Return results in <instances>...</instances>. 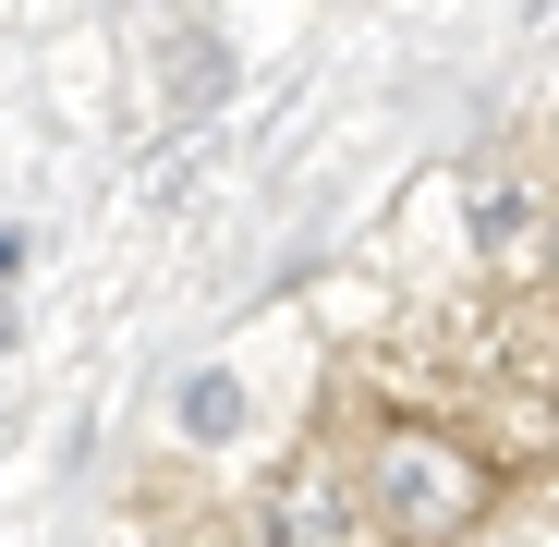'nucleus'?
Listing matches in <instances>:
<instances>
[{
    "instance_id": "1",
    "label": "nucleus",
    "mask_w": 559,
    "mask_h": 547,
    "mask_svg": "<svg viewBox=\"0 0 559 547\" xmlns=\"http://www.w3.org/2000/svg\"><path fill=\"white\" fill-rule=\"evenodd\" d=\"M365 487H378V523H402V535H462L487 511V475L462 463V450H438V438H378V463H365Z\"/></svg>"
},
{
    "instance_id": "2",
    "label": "nucleus",
    "mask_w": 559,
    "mask_h": 547,
    "mask_svg": "<svg viewBox=\"0 0 559 547\" xmlns=\"http://www.w3.org/2000/svg\"><path fill=\"white\" fill-rule=\"evenodd\" d=\"M182 438H195V450H231V438H243V378H219V365L182 378Z\"/></svg>"
},
{
    "instance_id": "3",
    "label": "nucleus",
    "mask_w": 559,
    "mask_h": 547,
    "mask_svg": "<svg viewBox=\"0 0 559 547\" xmlns=\"http://www.w3.org/2000/svg\"><path fill=\"white\" fill-rule=\"evenodd\" d=\"M280 547H341V499H329V475H305L293 499H280Z\"/></svg>"
},
{
    "instance_id": "4",
    "label": "nucleus",
    "mask_w": 559,
    "mask_h": 547,
    "mask_svg": "<svg viewBox=\"0 0 559 547\" xmlns=\"http://www.w3.org/2000/svg\"><path fill=\"white\" fill-rule=\"evenodd\" d=\"M475 547H547V535H475Z\"/></svg>"
},
{
    "instance_id": "5",
    "label": "nucleus",
    "mask_w": 559,
    "mask_h": 547,
    "mask_svg": "<svg viewBox=\"0 0 559 547\" xmlns=\"http://www.w3.org/2000/svg\"><path fill=\"white\" fill-rule=\"evenodd\" d=\"M0 341H13V329H0Z\"/></svg>"
}]
</instances>
